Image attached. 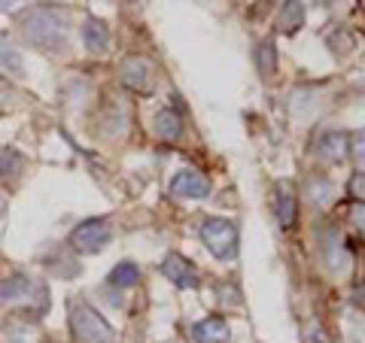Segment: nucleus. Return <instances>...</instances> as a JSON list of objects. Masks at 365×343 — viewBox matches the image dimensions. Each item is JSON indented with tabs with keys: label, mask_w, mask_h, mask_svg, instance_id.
<instances>
[{
	"label": "nucleus",
	"mask_w": 365,
	"mask_h": 343,
	"mask_svg": "<svg viewBox=\"0 0 365 343\" xmlns=\"http://www.w3.org/2000/svg\"><path fill=\"white\" fill-rule=\"evenodd\" d=\"M314 149H317V155L323 158V162L341 164V162H347V155H350V134H344V131H323L317 137Z\"/></svg>",
	"instance_id": "9"
},
{
	"label": "nucleus",
	"mask_w": 365,
	"mask_h": 343,
	"mask_svg": "<svg viewBox=\"0 0 365 343\" xmlns=\"http://www.w3.org/2000/svg\"><path fill=\"white\" fill-rule=\"evenodd\" d=\"M350 155H353V162L365 170V131L350 134Z\"/></svg>",
	"instance_id": "21"
},
{
	"label": "nucleus",
	"mask_w": 365,
	"mask_h": 343,
	"mask_svg": "<svg viewBox=\"0 0 365 343\" xmlns=\"http://www.w3.org/2000/svg\"><path fill=\"white\" fill-rule=\"evenodd\" d=\"M155 134L162 137V140H168V143H177L180 137H182V116L177 110H162L155 116Z\"/></svg>",
	"instance_id": "14"
},
{
	"label": "nucleus",
	"mask_w": 365,
	"mask_h": 343,
	"mask_svg": "<svg viewBox=\"0 0 365 343\" xmlns=\"http://www.w3.org/2000/svg\"><path fill=\"white\" fill-rule=\"evenodd\" d=\"M0 304H6V307H28V310H37V307H40V313H43L46 310V285L21 277V273H16V277H9V280L0 283Z\"/></svg>",
	"instance_id": "4"
},
{
	"label": "nucleus",
	"mask_w": 365,
	"mask_h": 343,
	"mask_svg": "<svg viewBox=\"0 0 365 343\" xmlns=\"http://www.w3.org/2000/svg\"><path fill=\"white\" fill-rule=\"evenodd\" d=\"M201 243L207 246V253L220 261H232L237 255V225L232 219H222V216H207L201 219L198 228Z\"/></svg>",
	"instance_id": "3"
},
{
	"label": "nucleus",
	"mask_w": 365,
	"mask_h": 343,
	"mask_svg": "<svg viewBox=\"0 0 365 343\" xmlns=\"http://www.w3.org/2000/svg\"><path fill=\"white\" fill-rule=\"evenodd\" d=\"M350 222H353V228L362 234V240H365V204H359V201H353L350 204Z\"/></svg>",
	"instance_id": "22"
},
{
	"label": "nucleus",
	"mask_w": 365,
	"mask_h": 343,
	"mask_svg": "<svg viewBox=\"0 0 365 343\" xmlns=\"http://www.w3.org/2000/svg\"><path fill=\"white\" fill-rule=\"evenodd\" d=\"M71 331L76 343H113L116 331L86 301H71Z\"/></svg>",
	"instance_id": "2"
},
{
	"label": "nucleus",
	"mask_w": 365,
	"mask_h": 343,
	"mask_svg": "<svg viewBox=\"0 0 365 343\" xmlns=\"http://www.w3.org/2000/svg\"><path fill=\"white\" fill-rule=\"evenodd\" d=\"M228 322L222 316H207L192 325V340L195 343H228Z\"/></svg>",
	"instance_id": "10"
},
{
	"label": "nucleus",
	"mask_w": 365,
	"mask_h": 343,
	"mask_svg": "<svg viewBox=\"0 0 365 343\" xmlns=\"http://www.w3.org/2000/svg\"><path fill=\"white\" fill-rule=\"evenodd\" d=\"M79 37H83V46L95 55H104L110 49V28L101 19H86L83 28H79Z\"/></svg>",
	"instance_id": "11"
},
{
	"label": "nucleus",
	"mask_w": 365,
	"mask_h": 343,
	"mask_svg": "<svg viewBox=\"0 0 365 343\" xmlns=\"http://www.w3.org/2000/svg\"><path fill=\"white\" fill-rule=\"evenodd\" d=\"M122 85L134 91V95H150L153 85H155V73H153V64L140 58V55H134V58H125L122 61Z\"/></svg>",
	"instance_id": "7"
},
{
	"label": "nucleus",
	"mask_w": 365,
	"mask_h": 343,
	"mask_svg": "<svg viewBox=\"0 0 365 343\" xmlns=\"http://www.w3.org/2000/svg\"><path fill=\"white\" fill-rule=\"evenodd\" d=\"M304 19H307V9L302 0H283L277 13V28L283 33H295L299 28H304Z\"/></svg>",
	"instance_id": "13"
},
{
	"label": "nucleus",
	"mask_w": 365,
	"mask_h": 343,
	"mask_svg": "<svg viewBox=\"0 0 365 343\" xmlns=\"http://www.w3.org/2000/svg\"><path fill=\"white\" fill-rule=\"evenodd\" d=\"M67 9L61 6H52V4H43V6H34L21 19V33L31 46H37L43 52H61L67 46Z\"/></svg>",
	"instance_id": "1"
},
{
	"label": "nucleus",
	"mask_w": 365,
	"mask_h": 343,
	"mask_svg": "<svg viewBox=\"0 0 365 343\" xmlns=\"http://www.w3.org/2000/svg\"><path fill=\"white\" fill-rule=\"evenodd\" d=\"M28 0H0V13L4 16H13V13H21Z\"/></svg>",
	"instance_id": "24"
},
{
	"label": "nucleus",
	"mask_w": 365,
	"mask_h": 343,
	"mask_svg": "<svg viewBox=\"0 0 365 343\" xmlns=\"http://www.w3.org/2000/svg\"><path fill=\"white\" fill-rule=\"evenodd\" d=\"M107 283L116 285V289H131V285L140 283V268H137L134 261H119V265L110 270Z\"/></svg>",
	"instance_id": "16"
},
{
	"label": "nucleus",
	"mask_w": 365,
	"mask_h": 343,
	"mask_svg": "<svg viewBox=\"0 0 365 343\" xmlns=\"http://www.w3.org/2000/svg\"><path fill=\"white\" fill-rule=\"evenodd\" d=\"M0 70L9 76H25V61H21V52L16 49L6 37H0Z\"/></svg>",
	"instance_id": "15"
},
{
	"label": "nucleus",
	"mask_w": 365,
	"mask_h": 343,
	"mask_svg": "<svg viewBox=\"0 0 365 343\" xmlns=\"http://www.w3.org/2000/svg\"><path fill=\"white\" fill-rule=\"evenodd\" d=\"M274 216H277L280 228H292L295 219H299V201H295L289 186H280L274 191Z\"/></svg>",
	"instance_id": "12"
},
{
	"label": "nucleus",
	"mask_w": 365,
	"mask_h": 343,
	"mask_svg": "<svg viewBox=\"0 0 365 343\" xmlns=\"http://www.w3.org/2000/svg\"><path fill=\"white\" fill-rule=\"evenodd\" d=\"M162 277L165 280H170L177 285V289H198V270H195V265H192L189 258H182L180 253H170V255H165V261H162Z\"/></svg>",
	"instance_id": "8"
},
{
	"label": "nucleus",
	"mask_w": 365,
	"mask_h": 343,
	"mask_svg": "<svg viewBox=\"0 0 365 343\" xmlns=\"http://www.w3.org/2000/svg\"><path fill=\"white\" fill-rule=\"evenodd\" d=\"M25 170V158H21L16 149H0V176L13 179Z\"/></svg>",
	"instance_id": "19"
},
{
	"label": "nucleus",
	"mask_w": 365,
	"mask_h": 343,
	"mask_svg": "<svg viewBox=\"0 0 365 343\" xmlns=\"http://www.w3.org/2000/svg\"><path fill=\"white\" fill-rule=\"evenodd\" d=\"M0 219H4V201H0Z\"/></svg>",
	"instance_id": "26"
},
{
	"label": "nucleus",
	"mask_w": 365,
	"mask_h": 343,
	"mask_svg": "<svg viewBox=\"0 0 365 343\" xmlns=\"http://www.w3.org/2000/svg\"><path fill=\"white\" fill-rule=\"evenodd\" d=\"M350 194H353V201L365 204V174H353L350 176Z\"/></svg>",
	"instance_id": "23"
},
{
	"label": "nucleus",
	"mask_w": 365,
	"mask_h": 343,
	"mask_svg": "<svg viewBox=\"0 0 365 343\" xmlns=\"http://www.w3.org/2000/svg\"><path fill=\"white\" fill-rule=\"evenodd\" d=\"M329 237H332V243L319 240V246H323V258H326L329 268L341 270V268H344V261H347V249H344V243H341V234L335 231V228H329Z\"/></svg>",
	"instance_id": "17"
},
{
	"label": "nucleus",
	"mask_w": 365,
	"mask_h": 343,
	"mask_svg": "<svg viewBox=\"0 0 365 343\" xmlns=\"http://www.w3.org/2000/svg\"><path fill=\"white\" fill-rule=\"evenodd\" d=\"M353 304H356V307H362V310H365V283H362V285H356V289H353Z\"/></svg>",
	"instance_id": "25"
},
{
	"label": "nucleus",
	"mask_w": 365,
	"mask_h": 343,
	"mask_svg": "<svg viewBox=\"0 0 365 343\" xmlns=\"http://www.w3.org/2000/svg\"><path fill=\"white\" fill-rule=\"evenodd\" d=\"M256 67H259V73L265 76V79H271L274 70H277V52H274V43L271 40L256 46Z\"/></svg>",
	"instance_id": "18"
},
{
	"label": "nucleus",
	"mask_w": 365,
	"mask_h": 343,
	"mask_svg": "<svg viewBox=\"0 0 365 343\" xmlns=\"http://www.w3.org/2000/svg\"><path fill=\"white\" fill-rule=\"evenodd\" d=\"M170 194L180 201H207L210 198V179L195 167H182L170 179Z\"/></svg>",
	"instance_id": "6"
},
{
	"label": "nucleus",
	"mask_w": 365,
	"mask_h": 343,
	"mask_svg": "<svg viewBox=\"0 0 365 343\" xmlns=\"http://www.w3.org/2000/svg\"><path fill=\"white\" fill-rule=\"evenodd\" d=\"M110 237H113L110 219H86L71 231V249L83 255H98L110 243Z\"/></svg>",
	"instance_id": "5"
},
{
	"label": "nucleus",
	"mask_w": 365,
	"mask_h": 343,
	"mask_svg": "<svg viewBox=\"0 0 365 343\" xmlns=\"http://www.w3.org/2000/svg\"><path fill=\"white\" fill-rule=\"evenodd\" d=\"M4 331H6L9 343H37V331H34V325H28V322H9Z\"/></svg>",
	"instance_id": "20"
}]
</instances>
